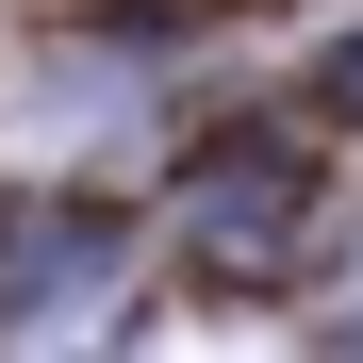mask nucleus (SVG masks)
I'll return each instance as SVG.
<instances>
[{
  "mask_svg": "<svg viewBox=\"0 0 363 363\" xmlns=\"http://www.w3.org/2000/svg\"><path fill=\"white\" fill-rule=\"evenodd\" d=\"M347 330H363V281H347Z\"/></svg>",
  "mask_w": 363,
  "mask_h": 363,
  "instance_id": "obj_2",
  "label": "nucleus"
},
{
  "mask_svg": "<svg viewBox=\"0 0 363 363\" xmlns=\"http://www.w3.org/2000/svg\"><path fill=\"white\" fill-rule=\"evenodd\" d=\"M99 264H116L99 231H67V215H33V231H17V281H0V314H17V330H67V314H99V297H116Z\"/></svg>",
  "mask_w": 363,
  "mask_h": 363,
  "instance_id": "obj_1",
  "label": "nucleus"
}]
</instances>
